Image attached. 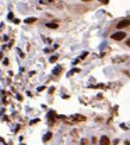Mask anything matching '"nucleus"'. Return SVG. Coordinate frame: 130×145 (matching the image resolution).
Wrapping results in <instances>:
<instances>
[{"label":"nucleus","mask_w":130,"mask_h":145,"mask_svg":"<svg viewBox=\"0 0 130 145\" xmlns=\"http://www.w3.org/2000/svg\"><path fill=\"white\" fill-rule=\"evenodd\" d=\"M111 38H112L113 40H122V39H124V38H126V32H123V31H119V32L113 33Z\"/></svg>","instance_id":"f257e3e1"},{"label":"nucleus","mask_w":130,"mask_h":145,"mask_svg":"<svg viewBox=\"0 0 130 145\" xmlns=\"http://www.w3.org/2000/svg\"><path fill=\"white\" fill-rule=\"evenodd\" d=\"M127 27H130V18H124L118 22V28H127Z\"/></svg>","instance_id":"f03ea898"},{"label":"nucleus","mask_w":130,"mask_h":145,"mask_svg":"<svg viewBox=\"0 0 130 145\" xmlns=\"http://www.w3.org/2000/svg\"><path fill=\"white\" fill-rule=\"evenodd\" d=\"M99 145H111V141H109V138L106 137V135L101 137V139H99Z\"/></svg>","instance_id":"7ed1b4c3"},{"label":"nucleus","mask_w":130,"mask_h":145,"mask_svg":"<svg viewBox=\"0 0 130 145\" xmlns=\"http://www.w3.org/2000/svg\"><path fill=\"white\" fill-rule=\"evenodd\" d=\"M74 120L84 121V120H85V117H84V116H81V114H76V116H74Z\"/></svg>","instance_id":"20e7f679"},{"label":"nucleus","mask_w":130,"mask_h":145,"mask_svg":"<svg viewBox=\"0 0 130 145\" xmlns=\"http://www.w3.org/2000/svg\"><path fill=\"white\" fill-rule=\"evenodd\" d=\"M52 138V133H48V134H45V137H43V141L46 142V141H49Z\"/></svg>","instance_id":"39448f33"},{"label":"nucleus","mask_w":130,"mask_h":145,"mask_svg":"<svg viewBox=\"0 0 130 145\" xmlns=\"http://www.w3.org/2000/svg\"><path fill=\"white\" fill-rule=\"evenodd\" d=\"M48 28H52V29H56V28H57V24H56V22H49V24H48Z\"/></svg>","instance_id":"423d86ee"},{"label":"nucleus","mask_w":130,"mask_h":145,"mask_svg":"<svg viewBox=\"0 0 130 145\" xmlns=\"http://www.w3.org/2000/svg\"><path fill=\"white\" fill-rule=\"evenodd\" d=\"M25 22H27V24H32V22H35V18H27Z\"/></svg>","instance_id":"0eeeda50"},{"label":"nucleus","mask_w":130,"mask_h":145,"mask_svg":"<svg viewBox=\"0 0 130 145\" xmlns=\"http://www.w3.org/2000/svg\"><path fill=\"white\" fill-rule=\"evenodd\" d=\"M60 70H62V68H60V67H57V68H55V71H53V72H55V74H56V75H57V74H59V71H60Z\"/></svg>","instance_id":"6e6552de"},{"label":"nucleus","mask_w":130,"mask_h":145,"mask_svg":"<svg viewBox=\"0 0 130 145\" xmlns=\"http://www.w3.org/2000/svg\"><path fill=\"white\" fill-rule=\"evenodd\" d=\"M57 60V56H53V57H50V61H52V63H53V61H56Z\"/></svg>","instance_id":"1a4fd4ad"},{"label":"nucleus","mask_w":130,"mask_h":145,"mask_svg":"<svg viewBox=\"0 0 130 145\" xmlns=\"http://www.w3.org/2000/svg\"><path fill=\"white\" fill-rule=\"evenodd\" d=\"M81 145H87V141H85V139H83V141H81Z\"/></svg>","instance_id":"9d476101"},{"label":"nucleus","mask_w":130,"mask_h":145,"mask_svg":"<svg viewBox=\"0 0 130 145\" xmlns=\"http://www.w3.org/2000/svg\"><path fill=\"white\" fill-rule=\"evenodd\" d=\"M126 43H127V46L130 48V39H127V42H126Z\"/></svg>","instance_id":"9b49d317"}]
</instances>
